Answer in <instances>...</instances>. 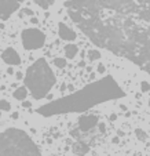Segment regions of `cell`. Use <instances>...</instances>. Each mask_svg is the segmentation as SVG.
<instances>
[{
    "label": "cell",
    "mask_w": 150,
    "mask_h": 156,
    "mask_svg": "<svg viewBox=\"0 0 150 156\" xmlns=\"http://www.w3.org/2000/svg\"><path fill=\"white\" fill-rule=\"evenodd\" d=\"M10 109H11V104L7 100H0V111H3V112H9Z\"/></svg>",
    "instance_id": "16"
},
{
    "label": "cell",
    "mask_w": 150,
    "mask_h": 156,
    "mask_svg": "<svg viewBox=\"0 0 150 156\" xmlns=\"http://www.w3.org/2000/svg\"><path fill=\"white\" fill-rule=\"evenodd\" d=\"M99 124V119L97 115H83L79 119V130L83 133H87L97 127Z\"/></svg>",
    "instance_id": "7"
},
{
    "label": "cell",
    "mask_w": 150,
    "mask_h": 156,
    "mask_svg": "<svg viewBox=\"0 0 150 156\" xmlns=\"http://www.w3.org/2000/svg\"><path fill=\"white\" fill-rule=\"evenodd\" d=\"M65 7L95 44L150 73V0H68Z\"/></svg>",
    "instance_id": "1"
},
{
    "label": "cell",
    "mask_w": 150,
    "mask_h": 156,
    "mask_svg": "<svg viewBox=\"0 0 150 156\" xmlns=\"http://www.w3.org/2000/svg\"><path fill=\"white\" fill-rule=\"evenodd\" d=\"M116 119H117V115L112 113V115H110V120H116Z\"/></svg>",
    "instance_id": "27"
},
{
    "label": "cell",
    "mask_w": 150,
    "mask_h": 156,
    "mask_svg": "<svg viewBox=\"0 0 150 156\" xmlns=\"http://www.w3.org/2000/svg\"><path fill=\"white\" fill-rule=\"evenodd\" d=\"M33 2H35V3L43 10L50 9V7L54 4V0H33Z\"/></svg>",
    "instance_id": "13"
},
{
    "label": "cell",
    "mask_w": 150,
    "mask_h": 156,
    "mask_svg": "<svg viewBox=\"0 0 150 156\" xmlns=\"http://www.w3.org/2000/svg\"><path fill=\"white\" fill-rule=\"evenodd\" d=\"M135 134H136V138L141 140V141H145V140L147 138L146 133H145L142 129H136V130H135Z\"/></svg>",
    "instance_id": "17"
},
{
    "label": "cell",
    "mask_w": 150,
    "mask_h": 156,
    "mask_svg": "<svg viewBox=\"0 0 150 156\" xmlns=\"http://www.w3.org/2000/svg\"><path fill=\"white\" fill-rule=\"evenodd\" d=\"M58 35L62 40H66V41H73L77 37L76 32L72 28H69L66 24H63V22H59L58 25Z\"/></svg>",
    "instance_id": "9"
},
{
    "label": "cell",
    "mask_w": 150,
    "mask_h": 156,
    "mask_svg": "<svg viewBox=\"0 0 150 156\" xmlns=\"http://www.w3.org/2000/svg\"><path fill=\"white\" fill-rule=\"evenodd\" d=\"M88 151H90V147L83 141H76L73 144V152L76 153V155L83 156V155H85V153H88Z\"/></svg>",
    "instance_id": "10"
},
{
    "label": "cell",
    "mask_w": 150,
    "mask_h": 156,
    "mask_svg": "<svg viewBox=\"0 0 150 156\" xmlns=\"http://www.w3.org/2000/svg\"><path fill=\"white\" fill-rule=\"evenodd\" d=\"M98 127H99V131L102 133V134L106 131V126H105V123H99V124H98Z\"/></svg>",
    "instance_id": "21"
},
{
    "label": "cell",
    "mask_w": 150,
    "mask_h": 156,
    "mask_svg": "<svg viewBox=\"0 0 150 156\" xmlns=\"http://www.w3.org/2000/svg\"><path fill=\"white\" fill-rule=\"evenodd\" d=\"M24 0H0V20H9L10 15L19 9Z\"/></svg>",
    "instance_id": "6"
},
{
    "label": "cell",
    "mask_w": 150,
    "mask_h": 156,
    "mask_svg": "<svg viewBox=\"0 0 150 156\" xmlns=\"http://www.w3.org/2000/svg\"><path fill=\"white\" fill-rule=\"evenodd\" d=\"M2 58H3V61L6 62L7 65H10V66H15V65L21 64L19 54H18L17 50H14L12 47L6 48V50L3 51V54H2Z\"/></svg>",
    "instance_id": "8"
},
{
    "label": "cell",
    "mask_w": 150,
    "mask_h": 156,
    "mask_svg": "<svg viewBox=\"0 0 150 156\" xmlns=\"http://www.w3.org/2000/svg\"><path fill=\"white\" fill-rule=\"evenodd\" d=\"M101 58V51L98 50H90L88 51V59L90 61H97Z\"/></svg>",
    "instance_id": "14"
},
{
    "label": "cell",
    "mask_w": 150,
    "mask_h": 156,
    "mask_svg": "<svg viewBox=\"0 0 150 156\" xmlns=\"http://www.w3.org/2000/svg\"><path fill=\"white\" fill-rule=\"evenodd\" d=\"M0 118H2V113H0Z\"/></svg>",
    "instance_id": "28"
},
{
    "label": "cell",
    "mask_w": 150,
    "mask_h": 156,
    "mask_svg": "<svg viewBox=\"0 0 150 156\" xmlns=\"http://www.w3.org/2000/svg\"><path fill=\"white\" fill-rule=\"evenodd\" d=\"M7 73H9V75H14V69H12V68H7Z\"/></svg>",
    "instance_id": "26"
},
{
    "label": "cell",
    "mask_w": 150,
    "mask_h": 156,
    "mask_svg": "<svg viewBox=\"0 0 150 156\" xmlns=\"http://www.w3.org/2000/svg\"><path fill=\"white\" fill-rule=\"evenodd\" d=\"M21 41L25 50H39L44 46L46 35L37 28H28L21 33Z\"/></svg>",
    "instance_id": "5"
},
{
    "label": "cell",
    "mask_w": 150,
    "mask_h": 156,
    "mask_svg": "<svg viewBox=\"0 0 150 156\" xmlns=\"http://www.w3.org/2000/svg\"><path fill=\"white\" fill-rule=\"evenodd\" d=\"M97 71H98V73H105V71H106L105 65H103V64H99V65L97 66Z\"/></svg>",
    "instance_id": "19"
},
{
    "label": "cell",
    "mask_w": 150,
    "mask_h": 156,
    "mask_svg": "<svg viewBox=\"0 0 150 156\" xmlns=\"http://www.w3.org/2000/svg\"><path fill=\"white\" fill-rule=\"evenodd\" d=\"M63 51H65V57H68L69 59L74 58V57L77 55V53H79V47H77L76 44L73 43H69L65 46V48H63Z\"/></svg>",
    "instance_id": "11"
},
{
    "label": "cell",
    "mask_w": 150,
    "mask_h": 156,
    "mask_svg": "<svg viewBox=\"0 0 150 156\" xmlns=\"http://www.w3.org/2000/svg\"><path fill=\"white\" fill-rule=\"evenodd\" d=\"M124 95L125 93L123 91L120 84L112 76H106L98 82L85 86L84 88L73 93V94L62 97L56 101H51V102L40 106L36 109V112L46 118L62 115V113L84 112L98 104L123 98Z\"/></svg>",
    "instance_id": "2"
},
{
    "label": "cell",
    "mask_w": 150,
    "mask_h": 156,
    "mask_svg": "<svg viewBox=\"0 0 150 156\" xmlns=\"http://www.w3.org/2000/svg\"><path fill=\"white\" fill-rule=\"evenodd\" d=\"M22 106H24V108H30V106H32V102H30V101H24V102H22Z\"/></svg>",
    "instance_id": "22"
},
{
    "label": "cell",
    "mask_w": 150,
    "mask_h": 156,
    "mask_svg": "<svg viewBox=\"0 0 150 156\" xmlns=\"http://www.w3.org/2000/svg\"><path fill=\"white\" fill-rule=\"evenodd\" d=\"M28 95V88L25 86H19V87L15 88V91L12 93V97L15 100H19V101H24Z\"/></svg>",
    "instance_id": "12"
},
{
    "label": "cell",
    "mask_w": 150,
    "mask_h": 156,
    "mask_svg": "<svg viewBox=\"0 0 150 156\" xmlns=\"http://www.w3.org/2000/svg\"><path fill=\"white\" fill-rule=\"evenodd\" d=\"M30 24H35V25H37L39 24V20L36 17H32L30 18Z\"/></svg>",
    "instance_id": "24"
},
{
    "label": "cell",
    "mask_w": 150,
    "mask_h": 156,
    "mask_svg": "<svg viewBox=\"0 0 150 156\" xmlns=\"http://www.w3.org/2000/svg\"><path fill=\"white\" fill-rule=\"evenodd\" d=\"M15 77H17V80H22L24 75H22V72H17V73H15Z\"/></svg>",
    "instance_id": "23"
},
{
    "label": "cell",
    "mask_w": 150,
    "mask_h": 156,
    "mask_svg": "<svg viewBox=\"0 0 150 156\" xmlns=\"http://www.w3.org/2000/svg\"><path fill=\"white\" fill-rule=\"evenodd\" d=\"M24 82L32 97L35 100H41L48 95L50 90L55 86L56 79L48 62L44 58H39L28 68Z\"/></svg>",
    "instance_id": "4"
},
{
    "label": "cell",
    "mask_w": 150,
    "mask_h": 156,
    "mask_svg": "<svg viewBox=\"0 0 150 156\" xmlns=\"http://www.w3.org/2000/svg\"><path fill=\"white\" fill-rule=\"evenodd\" d=\"M0 156H41V152L26 131L10 127L0 133Z\"/></svg>",
    "instance_id": "3"
},
{
    "label": "cell",
    "mask_w": 150,
    "mask_h": 156,
    "mask_svg": "<svg viewBox=\"0 0 150 156\" xmlns=\"http://www.w3.org/2000/svg\"><path fill=\"white\" fill-rule=\"evenodd\" d=\"M54 65H55L56 68H65L66 66V59L62 58V57H56L54 59Z\"/></svg>",
    "instance_id": "15"
},
{
    "label": "cell",
    "mask_w": 150,
    "mask_h": 156,
    "mask_svg": "<svg viewBox=\"0 0 150 156\" xmlns=\"http://www.w3.org/2000/svg\"><path fill=\"white\" fill-rule=\"evenodd\" d=\"M18 118H19V113L18 112H12L11 113V119H18Z\"/></svg>",
    "instance_id": "25"
},
{
    "label": "cell",
    "mask_w": 150,
    "mask_h": 156,
    "mask_svg": "<svg viewBox=\"0 0 150 156\" xmlns=\"http://www.w3.org/2000/svg\"><path fill=\"white\" fill-rule=\"evenodd\" d=\"M21 12H24V14H19L21 17H22V15H33V11H32L30 9H24Z\"/></svg>",
    "instance_id": "20"
},
{
    "label": "cell",
    "mask_w": 150,
    "mask_h": 156,
    "mask_svg": "<svg viewBox=\"0 0 150 156\" xmlns=\"http://www.w3.org/2000/svg\"><path fill=\"white\" fill-rule=\"evenodd\" d=\"M141 90L143 93H147V91H150V84L147 82H141Z\"/></svg>",
    "instance_id": "18"
}]
</instances>
